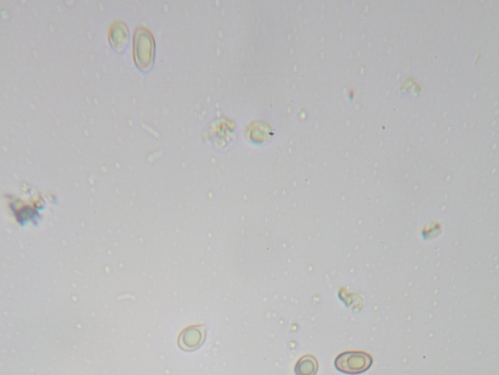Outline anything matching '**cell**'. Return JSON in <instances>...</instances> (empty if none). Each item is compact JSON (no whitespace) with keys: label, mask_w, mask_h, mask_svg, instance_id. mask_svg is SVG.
I'll use <instances>...</instances> for the list:
<instances>
[{"label":"cell","mask_w":499,"mask_h":375,"mask_svg":"<svg viewBox=\"0 0 499 375\" xmlns=\"http://www.w3.org/2000/svg\"><path fill=\"white\" fill-rule=\"evenodd\" d=\"M205 338V327H191L182 332L179 337L178 345L185 351H194L203 345Z\"/></svg>","instance_id":"obj_3"},{"label":"cell","mask_w":499,"mask_h":375,"mask_svg":"<svg viewBox=\"0 0 499 375\" xmlns=\"http://www.w3.org/2000/svg\"><path fill=\"white\" fill-rule=\"evenodd\" d=\"M129 39V30L126 25L122 22H117L111 28L109 32V41L116 49H123L126 46Z\"/></svg>","instance_id":"obj_4"},{"label":"cell","mask_w":499,"mask_h":375,"mask_svg":"<svg viewBox=\"0 0 499 375\" xmlns=\"http://www.w3.org/2000/svg\"><path fill=\"white\" fill-rule=\"evenodd\" d=\"M133 46L137 65L144 70L151 67L155 54V43L152 35L144 29L137 30Z\"/></svg>","instance_id":"obj_1"},{"label":"cell","mask_w":499,"mask_h":375,"mask_svg":"<svg viewBox=\"0 0 499 375\" xmlns=\"http://www.w3.org/2000/svg\"><path fill=\"white\" fill-rule=\"evenodd\" d=\"M318 362L315 357L306 355L297 361L294 368L296 375H316L318 372Z\"/></svg>","instance_id":"obj_5"},{"label":"cell","mask_w":499,"mask_h":375,"mask_svg":"<svg viewBox=\"0 0 499 375\" xmlns=\"http://www.w3.org/2000/svg\"><path fill=\"white\" fill-rule=\"evenodd\" d=\"M373 364L371 356L364 352H346L336 358L335 367L347 374H359L366 372Z\"/></svg>","instance_id":"obj_2"}]
</instances>
